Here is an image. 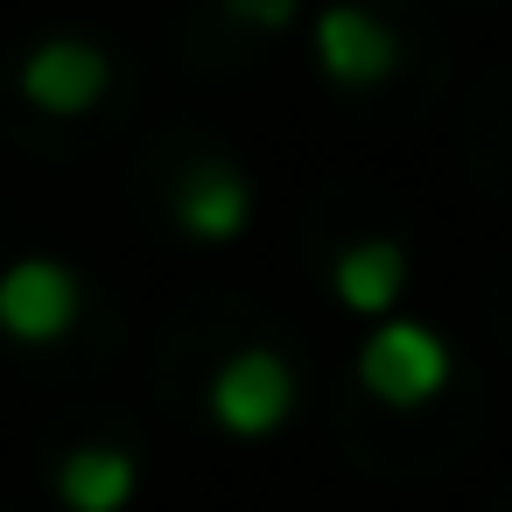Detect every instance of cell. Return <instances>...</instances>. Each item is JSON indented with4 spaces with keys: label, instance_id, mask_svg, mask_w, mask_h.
<instances>
[{
    "label": "cell",
    "instance_id": "obj_2",
    "mask_svg": "<svg viewBox=\"0 0 512 512\" xmlns=\"http://www.w3.org/2000/svg\"><path fill=\"white\" fill-rule=\"evenodd\" d=\"M288 407H295V372L274 351H232L211 379V414L232 435H267L288 421Z\"/></svg>",
    "mask_w": 512,
    "mask_h": 512
},
{
    "label": "cell",
    "instance_id": "obj_7",
    "mask_svg": "<svg viewBox=\"0 0 512 512\" xmlns=\"http://www.w3.org/2000/svg\"><path fill=\"white\" fill-rule=\"evenodd\" d=\"M400 281H407V253H400L393 239H358V246H344V253H337V267H330L337 302H344V309H358V316L393 309Z\"/></svg>",
    "mask_w": 512,
    "mask_h": 512
},
{
    "label": "cell",
    "instance_id": "obj_5",
    "mask_svg": "<svg viewBox=\"0 0 512 512\" xmlns=\"http://www.w3.org/2000/svg\"><path fill=\"white\" fill-rule=\"evenodd\" d=\"M316 64L337 78V85H379L393 64H400V43L379 15L365 8H323L316 15Z\"/></svg>",
    "mask_w": 512,
    "mask_h": 512
},
{
    "label": "cell",
    "instance_id": "obj_8",
    "mask_svg": "<svg viewBox=\"0 0 512 512\" xmlns=\"http://www.w3.org/2000/svg\"><path fill=\"white\" fill-rule=\"evenodd\" d=\"M57 491L71 512H120L134 498V456L127 449H71L57 470Z\"/></svg>",
    "mask_w": 512,
    "mask_h": 512
},
{
    "label": "cell",
    "instance_id": "obj_1",
    "mask_svg": "<svg viewBox=\"0 0 512 512\" xmlns=\"http://www.w3.org/2000/svg\"><path fill=\"white\" fill-rule=\"evenodd\" d=\"M358 379H365V393L386 400V407H421V400L442 393L449 351H442V337H435L428 323H379V330L365 337V351H358Z\"/></svg>",
    "mask_w": 512,
    "mask_h": 512
},
{
    "label": "cell",
    "instance_id": "obj_9",
    "mask_svg": "<svg viewBox=\"0 0 512 512\" xmlns=\"http://www.w3.org/2000/svg\"><path fill=\"white\" fill-rule=\"evenodd\" d=\"M225 8H232L239 22H253V29H281V22L295 15V0H225Z\"/></svg>",
    "mask_w": 512,
    "mask_h": 512
},
{
    "label": "cell",
    "instance_id": "obj_3",
    "mask_svg": "<svg viewBox=\"0 0 512 512\" xmlns=\"http://www.w3.org/2000/svg\"><path fill=\"white\" fill-rule=\"evenodd\" d=\"M78 323V274L64 260H15L0 274V330L15 344H57Z\"/></svg>",
    "mask_w": 512,
    "mask_h": 512
},
{
    "label": "cell",
    "instance_id": "obj_6",
    "mask_svg": "<svg viewBox=\"0 0 512 512\" xmlns=\"http://www.w3.org/2000/svg\"><path fill=\"white\" fill-rule=\"evenodd\" d=\"M253 211V190L232 162H190L176 183V225L190 239H232Z\"/></svg>",
    "mask_w": 512,
    "mask_h": 512
},
{
    "label": "cell",
    "instance_id": "obj_4",
    "mask_svg": "<svg viewBox=\"0 0 512 512\" xmlns=\"http://www.w3.org/2000/svg\"><path fill=\"white\" fill-rule=\"evenodd\" d=\"M106 57L92 50V43H78V36H57V43H36L29 50V64H22V99L36 106V113H57V120H71V113H92L99 99H106Z\"/></svg>",
    "mask_w": 512,
    "mask_h": 512
}]
</instances>
